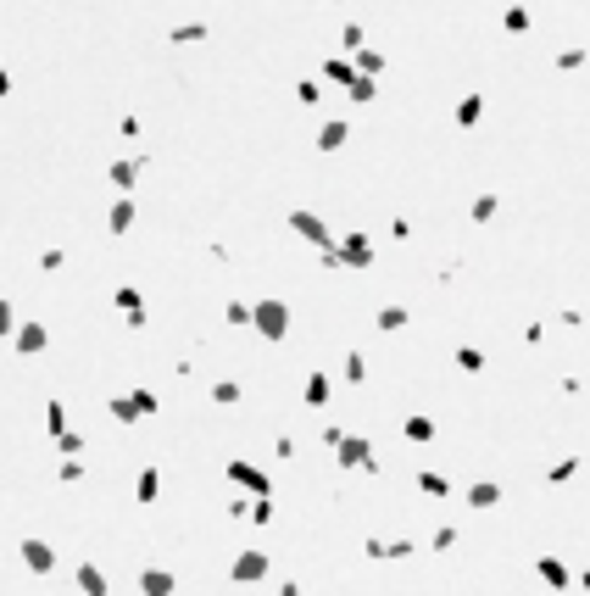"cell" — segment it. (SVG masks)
Here are the masks:
<instances>
[{
    "mask_svg": "<svg viewBox=\"0 0 590 596\" xmlns=\"http://www.w3.org/2000/svg\"><path fill=\"white\" fill-rule=\"evenodd\" d=\"M251 318H257V329H262V334H284V323H290L279 301H262V307H257V312H251Z\"/></svg>",
    "mask_w": 590,
    "mask_h": 596,
    "instance_id": "obj_1",
    "label": "cell"
},
{
    "mask_svg": "<svg viewBox=\"0 0 590 596\" xmlns=\"http://www.w3.org/2000/svg\"><path fill=\"white\" fill-rule=\"evenodd\" d=\"M17 346H23V351H39V346H45V329H39V323H23V329H17Z\"/></svg>",
    "mask_w": 590,
    "mask_h": 596,
    "instance_id": "obj_2",
    "label": "cell"
},
{
    "mask_svg": "<svg viewBox=\"0 0 590 596\" xmlns=\"http://www.w3.org/2000/svg\"><path fill=\"white\" fill-rule=\"evenodd\" d=\"M295 229H301L307 240H329V234H323V223L312 218V212H295Z\"/></svg>",
    "mask_w": 590,
    "mask_h": 596,
    "instance_id": "obj_3",
    "label": "cell"
},
{
    "mask_svg": "<svg viewBox=\"0 0 590 596\" xmlns=\"http://www.w3.org/2000/svg\"><path fill=\"white\" fill-rule=\"evenodd\" d=\"M268 569V558H257V551H251V558H240V569H234V580H257Z\"/></svg>",
    "mask_w": 590,
    "mask_h": 596,
    "instance_id": "obj_4",
    "label": "cell"
},
{
    "mask_svg": "<svg viewBox=\"0 0 590 596\" xmlns=\"http://www.w3.org/2000/svg\"><path fill=\"white\" fill-rule=\"evenodd\" d=\"M234 480H240V485H251V491H268V480L257 474V468H245V462H234Z\"/></svg>",
    "mask_w": 590,
    "mask_h": 596,
    "instance_id": "obj_5",
    "label": "cell"
},
{
    "mask_svg": "<svg viewBox=\"0 0 590 596\" xmlns=\"http://www.w3.org/2000/svg\"><path fill=\"white\" fill-rule=\"evenodd\" d=\"M23 558H28L34 569H51V551H45V546H39V541H28V546H23Z\"/></svg>",
    "mask_w": 590,
    "mask_h": 596,
    "instance_id": "obj_6",
    "label": "cell"
},
{
    "mask_svg": "<svg viewBox=\"0 0 590 596\" xmlns=\"http://www.w3.org/2000/svg\"><path fill=\"white\" fill-rule=\"evenodd\" d=\"M340 457H346V462H368V446H362V440H340Z\"/></svg>",
    "mask_w": 590,
    "mask_h": 596,
    "instance_id": "obj_7",
    "label": "cell"
},
{
    "mask_svg": "<svg viewBox=\"0 0 590 596\" xmlns=\"http://www.w3.org/2000/svg\"><path fill=\"white\" fill-rule=\"evenodd\" d=\"M145 591H151V596H167V591H173V580H167V574H145Z\"/></svg>",
    "mask_w": 590,
    "mask_h": 596,
    "instance_id": "obj_8",
    "label": "cell"
},
{
    "mask_svg": "<svg viewBox=\"0 0 590 596\" xmlns=\"http://www.w3.org/2000/svg\"><path fill=\"white\" fill-rule=\"evenodd\" d=\"M112 184H117V190H129V184H134V167H129V162H117V167H112Z\"/></svg>",
    "mask_w": 590,
    "mask_h": 596,
    "instance_id": "obj_9",
    "label": "cell"
},
{
    "mask_svg": "<svg viewBox=\"0 0 590 596\" xmlns=\"http://www.w3.org/2000/svg\"><path fill=\"white\" fill-rule=\"evenodd\" d=\"M407 435H412V440H429V435H435V423H429V418H412V423H407Z\"/></svg>",
    "mask_w": 590,
    "mask_h": 596,
    "instance_id": "obj_10",
    "label": "cell"
},
{
    "mask_svg": "<svg viewBox=\"0 0 590 596\" xmlns=\"http://www.w3.org/2000/svg\"><path fill=\"white\" fill-rule=\"evenodd\" d=\"M340 140H346V123H329V129H323V151H334Z\"/></svg>",
    "mask_w": 590,
    "mask_h": 596,
    "instance_id": "obj_11",
    "label": "cell"
},
{
    "mask_svg": "<svg viewBox=\"0 0 590 596\" xmlns=\"http://www.w3.org/2000/svg\"><path fill=\"white\" fill-rule=\"evenodd\" d=\"M457 117H462V123H474V117H479V95H468V101H462V106H457Z\"/></svg>",
    "mask_w": 590,
    "mask_h": 596,
    "instance_id": "obj_12",
    "label": "cell"
},
{
    "mask_svg": "<svg viewBox=\"0 0 590 596\" xmlns=\"http://www.w3.org/2000/svg\"><path fill=\"white\" fill-rule=\"evenodd\" d=\"M78 580H84V591H90V596H101V591H106V585H101V574H95V569H84V574H78Z\"/></svg>",
    "mask_w": 590,
    "mask_h": 596,
    "instance_id": "obj_13",
    "label": "cell"
},
{
    "mask_svg": "<svg viewBox=\"0 0 590 596\" xmlns=\"http://www.w3.org/2000/svg\"><path fill=\"white\" fill-rule=\"evenodd\" d=\"M12 329V307H0V334H6Z\"/></svg>",
    "mask_w": 590,
    "mask_h": 596,
    "instance_id": "obj_14",
    "label": "cell"
},
{
    "mask_svg": "<svg viewBox=\"0 0 590 596\" xmlns=\"http://www.w3.org/2000/svg\"><path fill=\"white\" fill-rule=\"evenodd\" d=\"M585 585H590V574H585Z\"/></svg>",
    "mask_w": 590,
    "mask_h": 596,
    "instance_id": "obj_15",
    "label": "cell"
}]
</instances>
